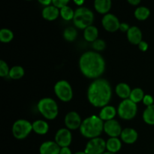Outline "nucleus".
Segmentation results:
<instances>
[{"instance_id":"f257e3e1","label":"nucleus","mask_w":154,"mask_h":154,"mask_svg":"<svg viewBox=\"0 0 154 154\" xmlns=\"http://www.w3.org/2000/svg\"><path fill=\"white\" fill-rule=\"evenodd\" d=\"M105 59L96 51L84 52L79 59L80 71L89 79L100 78L105 72Z\"/></svg>"},{"instance_id":"f03ea898","label":"nucleus","mask_w":154,"mask_h":154,"mask_svg":"<svg viewBox=\"0 0 154 154\" xmlns=\"http://www.w3.org/2000/svg\"><path fill=\"white\" fill-rule=\"evenodd\" d=\"M87 99L96 108L108 105L112 97V88L109 81L104 78L93 80L87 89Z\"/></svg>"},{"instance_id":"7ed1b4c3","label":"nucleus","mask_w":154,"mask_h":154,"mask_svg":"<svg viewBox=\"0 0 154 154\" xmlns=\"http://www.w3.org/2000/svg\"><path fill=\"white\" fill-rule=\"evenodd\" d=\"M80 132L86 138H98L104 131V121L99 116L92 115L83 120Z\"/></svg>"},{"instance_id":"20e7f679","label":"nucleus","mask_w":154,"mask_h":154,"mask_svg":"<svg viewBox=\"0 0 154 154\" xmlns=\"http://www.w3.org/2000/svg\"><path fill=\"white\" fill-rule=\"evenodd\" d=\"M38 111L45 119L53 120L57 118L59 114V107L57 102L52 98H43L37 105Z\"/></svg>"},{"instance_id":"39448f33","label":"nucleus","mask_w":154,"mask_h":154,"mask_svg":"<svg viewBox=\"0 0 154 154\" xmlns=\"http://www.w3.org/2000/svg\"><path fill=\"white\" fill-rule=\"evenodd\" d=\"M72 20L76 28L84 30L92 26L94 21V14L87 8L79 7L75 11V16Z\"/></svg>"},{"instance_id":"423d86ee","label":"nucleus","mask_w":154,"mask_h":154,"mask_svg":"<svg viewBox=\"0 0 154 154\" xmlns=\"http://www.w3.org/2000/svg\"><path fill=\"white\" fill-rule=\"evenodd\" d=\"M117 110V114L122 120H130L136 116L138 105L131 99H124L119 104Z\"/></svg>"},{"instance_id":"0eeeda50","label":"nucleus","mask_w":154,"mask_h":154,"mask_svg":"<svg viewBox=\"0 0 154 154\" xmlns=\"http://www.w3.org/2000/svg\"><path fill=\"white\" fill-rule=\"evenodd\" d=\"M32 131V123L24 119L16 120L12 126V135L17 140L25 139L31 133Z\"/></svg>"},{"instance_id":"6e6552de","label":"nucleus","mask_w":154,"mask_h":154,"mask_svg":"<svg viewBox=\"0 0 154 154\" xmlns=\"http://www.w3.org/2000/svg\"><path fill=\"white\" fill-rule=\"evenodd\" d=\"M54 93L57 97L63 102H69L73 98V90L71 84L66 80H61L56 83Z\"/></svg>"},{"instance_id":"1a4fd4ad","label":"nucleus","mask_w":154,"mask_h":154,"mask_svg":"<svg viewBox=\"0 0 154 154\" xmlns=\"http://www.w3.org/2000/svg\"><path fill=\"white\" fill-rule=\"evenodd\" d=\"M106 150V141L103 138H92L86 144L84 151L87 154H103Z\"/></svg>"},{"instance_id":"9d476101","label":"nucleus","mask_w":154,"mask_h":154,"mask_svg":"<svg viewBox=\"0 0 154 154\" xmlns=\"http://www.w3.org/2000/svg\"><path fill=\"white\" fill-rule=\"evenodd\" d=\"M54 141L60 147H67L70 146L72 141V134L67 128L59 129L55 135Z\"/></svg>"},{"instance_id":"9b49d317","label":"nucleus","mask_w":154,"mask_h":154,"mask_svg":"<svg viewBox=\"0 0 154 154\" xmlns=\"http://www.w3.org/2000/svg\"><path fill=\"white\" fill-rule=\"evenodd\" d=\"M103 28L109 32H114L120 29V22L118 18L113 14H106L102 20Z\"/></svg>"},{"instance_id":"f8f14e48","label":"nucleus","mask_w":154,"mask_h":154,"mask_svg":"<svg viewBox=\"0 0 154 154\" xmlns=\"http://www.w3.org/2000/svg\"><path fill=\"white\" fill-rule=\"evenodd\" d=\"M122 131L123 129L120 123L114 119L104 123V132L110 138H118L121 135Z\"/></svg>"},{"instance_id":"ddd939ff","label":"nucleus","mask_w":154,"mask_h":154,"mask_svg":"<svg viewBox=\"0 0 154 154\" xmlns=\"http://www.w3.org/2000/svg\"><path fill=\"white\" fill-rule=\"evenodd\" d=\"M81 116L76 111H70L66 114L64 119V123L66 128L69 130H76L80 129L82 123Z\"/></svg>"},{"instance_id":"4468645a","label":"nucleus","mask_w":154,"mask_h":154,"mask_svg":"<svg viewBox=\"0 0 154 154\" xmlns=\"http://www.w3.org/2000/svg\"><path fill=\"white\" fill-rule=\"evenodd\" d=\"M61 147L55 141H47L42 143L39 147L40 154H60Z\"/></svg>"},{"instance_id":"2eb2a0df","label":"nucleus","mask_w":154,"mask_h":154,"mask_svg":"<svg viewBox=\"0 0 154 154\" xmlns=\"http://www.w3.org/2000/svg\"><path fill=\"white\" fill-rule=\"evenodd\" d=\"M138 134L135 129L132 128H126L123 129L120 135V139L126 144H132L137 141Z\"/></svg>"},{"instance_id":"dca6fc26","label":"nucleus","mask_w":154,"mask_h":154,"mask_svg":"<svg viewBox=\"0 0 154 154\" xmlns=\"http://www.w3.org/2000/svg\"><path fill=\"white\" fill-rule=\"evenodd\" d=\"M127 39L132 45H138L142 41V32L138 26H130L129 29L126 32Z\"/></svg>"},{"instance_id":"f3484780","label":"nucleus","mask_w":154,"mask_h":154,"mask_svg":"<svg viewBox=\"0 0 154 154\" xmlns=\"http://www.w3.org/2000/svg\"><path fill=\"white\" fill-rule=\"evenodd\" d=\"M42 14L44 19L46 20L53 21L59 17L60 15V10L54 5H49L44 8Z\"/></svg>"},{"instance_id":"a211bd4d","label":"nucleus","mask_w":154,"mask_h":154,"mask_svg":"<svg viewBox=\"0 0 154 154\" xmlns=\"http://www.w3.org/2000/svg\"><path fill=\"white\" fill-rule=\"evenodd\" d=\"M117 114V110L112 105H106L101 109L99 117L103 121H108L114 119Z\"/></svg>"},{"instance_id":"6ab92c4d","label":"nucleus","mask_w":154,"mask_h":154,"mask_svg":"<svg viewBox=\"0 0 154 154\" xmlns=\"http://www.w3.org/2000/svg\"><path fill=\"white\" fill-rule=\"evenodd\" d=\"M132 89L130 88L129 84L126 83H119L115 87V93L119 98L122 99H129Z\"/></svg>"},{"instance_id":"aec40b11","label":"nucleus","mask_w":154,"mask_h":154,"mask_svg":"<svg viewBox=\"0 0 154 154\" xmlns=\"http://www.w3.org/2000/svg\"><path fill=\"white\" fill-rule=\"evenodd\" d=\"M94 8L101 14H108L111 8V0H95Z\"/></svg>"},{"instance_id":"412c9836","label":"nucleus","mask_w":154,"mask_h":154,"mask_svg":"<svg viewBox=\"0 0 154 154\" xmlns=\"http://www.w3.org/2000/svg\"><path fill=\"white\" fill-rule=\"evenodd\" d=\"M32 131H34L38 135H44L49 131V125L45 120H35L32 123Z\"/></svg>"},{"instance_id":"4be33fe9","label":"nucleus","mask_w":154,"mask_h":154,"mask_svg":"<svg viewBox=\"0 0 154 154\" xmlns=\"http://www.w3.org/2000/svg\"><path fill=\"white\" fill-rule=\"evenodd\" d=\"M122 141L119 138H109L106 141V150L111 153H117L121 150Z\"/></svg>"},{"instance_id":"5701e85b","label":"nucleus","mask_w":154,"mask_h":154,"mask_svg":"<svg viewBox=\"0 0 154 154\" xmlns=\"http://www.w3.org/2000/svg\"><path fill=\"white\" fill-rule=\"evenodd\" d=\"M98 36H99V30L95 26H90L84 29V38L87 42L93 43V42L97 40Z\"/></svg>"},{"instance_id":"b1692460","label":"nucleus","mask_w":154,"mask_h":154,"mask_svg":"<svg viewBox=\"0 0 154 154\" xmlns=\"http://www.w3.org/2000/svg\"><path fill=\"white\" fill-rule=\"evenodd\" d=\"M142 118L144 123L153 126L154 125V105L147 107L142 114Z\"/></svg>"},{"instance_id":"393cba45","label":"nucleus","mask_w":154,"mask_h":154,"mask_svg":"<svg viewBox=\"0 0 154 154\" xmlns=\"http://www.w3.org/2000/svg\"><path fill=\"white\" fill-rule=\"evenodd\" d=\"M134 15L138 20H145L150 15V11L148 8L144 7V6H140L135 9Z\"/></svg>"},{"instance_id":"a878e982","label":"nucleus","mask_w":154,"mask_h":154,"mask_svg":"<svg viewBox=\"0 0 154 154\" xmlns=\"http://www.w3.org/2000/svg\"><path fill=\"white\" fill-rule=\"evenodd\" d=\"M25 75V70L20 66H14L10 69L9 78L13 80H19L22 78Z\"/></svg>"},{"instance_id":"bb28decb","label":"nucleus","mask_w":154,"mask_h":154,"mask_svg":"<svg viewBox=\"0 0 154 154\" xmlns=\"http://www.w3.org/2000/svg\"><path fill=\"white\" fill-rule=\"evenodd\" d=\"M78 31L75 27L69 26L66 28L63 31V38L66 41L69 42H72L77 38Z\"/></svg>"},{"instance_id":"cd10ccee","label":"nucleus","mask_w":154,"mask_h":154,"mask_svg":"<svg viewBox=\"0 0 154 154\" xmlns=\"http://www.w3.org/2000/svg\"><path fill=\"white\" fill-rule=\"evenodd\" d=\"M144 96L145 95H144L142 89L137 87V88H134L133 90H132L130 96H129V99H131L135 103L138 104L140 102H142Z\"/></svg>"},{"instance_id":"c85d7f7f","label":"nucleus","mask_w":154,"mask_h":154,"mask_svg":"<svg viewBox=\"0 0 154 154\" xmlns=\"http://www.w3.org/2000/svg\"><path fill=\"white\" fill-rule=\"evenodd\" d=\"M14 38V32L9 29L3 28L0 30V42L2 43H9Z\"/></svg>"},{"instance_id":"c756f323","label":"nucleus","mask_w":154,"mask_h":154,"mask_svg":"<svg viewBox=\"0 0 154 154\" xmlns=\"http://www.w3.org/2000/svg\"><path fill=\"white\" fill-rule=\"evenodd\" d=\"M60 16L64 20H72L75 16V11L69 6H65V7L60 8Z\"/></svg>"},{"instance_id":"7c9ffc66","label":"nucleus","mask_w":154,"mask_h":154,"mask_svg":"<svg viewBox=\"0 0 154 154\" xmlns=\"http://www.w3.org/2000/svg\"><path fill=\"white\" fill-rule=\"evenodd\" d=\"M92 47H93V50L96 52H99V51H102L105 49L106 48V43L102 39H99L96 40L92 43Z\"/></svg>"},{"instance_id":"2f4dec72","label":"nucleus","mask_w":154,"mask_h":154,"mask_svg":"<svg viewBox=\"0 0 154 154\" xmlns=\"http://www.w3.org/2000/svg\"><path fill=\"white\" fill-rule=\"evenodd\" d=\"M9 72H10V69H9L7 63L3 60H0V76L2 78L8 76Z\"/></svg>"},{"instance_id":"473e14b6","label":"nucleus","mask_w":154,"mask_h":154,"mask_svg":"<svg viewBox=\"0 0 154 154\" xmlns=\"http://www.w3.org/2000/svg\"><path fill=\"white\" fill-rule=\"evenodd\" d=\"M71 0H52V4L55 7L58 8H62L67 6Z\"/></svg>"},{"instance_id":"72a5a7b5","label":"nucleus","mask_w":154,"mask_h":154,"mask_svg":"<svg viewBox=\"0 0 154 154\" xmlns=\"http://www.w3.org/2000/svg\"><path fill=\"white\" fill-rule=\"evenodd\" d=\"M143 104H144L145 106L148 107V106H150V105H154V99L153 98V96H150V95H145L144 97V99H143Z\"/></svg>"},{"instance_id":"f704fd0d","label":"nucleus","mask_w":154,"mask_h":154,"mask_svg":"<svg viewBox=\"0 0 154 154\" xmlns=\"http://www.w3.org/2000/svg\"><path fill=\"white\" fill-rule=\"evenodd\" d=\"M138 48H139L140 51H143V52H145V51L148 49V44L143 40L140 42L139 45H138Z\"/></svg>"},{"instance_id":"c9c22d12","label":"nucleus","mask_w":154,"mask_h":154,"mask_svg":"<svg viewBox=\"0 0 154 154\" xmlns=\"http://www.w3.org/2000/svg\"><path fill=\"white\" fill-rule=\"evenodd\" d=\"M129 28H130V26H129L128 23H120V30L121 32H127Z\"/></svg>"},{"instance_id":"e433bc0d","label":"nucleus","mask_w":154,"mask_h":154,"mask_svg":"<svg viewBox=\"0 0 154 154\" xmlns=\"http://www.w3.org/2000/svg\"><path fill=\"white\" fill-rule=\"evenodd\" d=\"M60 154H73L72 153V150L69 148V147H62L60 150Z\"/></svg>"},{"instance_id":"4c0bfd02","label":"nucleus","mask_w":154,"mask_h":154,"mask_svg":"<svg viewBox=\"0 0 154 154\" xmlns=\"http://www.w3.org/2000/svg\"><path fill=\"white\" fill-rule=\"evenodd\" d=\"M38 2L42 5H45V7L51 5V4L52 3V0H38Z\"/></svg>"},{"instance_id":"58836bf2","label":"nucleus","mask_w":154,"mask_h":154,"mask_svg":"<svg viewBox=\"0 0 154 154\" xmlns=\"http://www.w3.org/2000/svg\"><path fill=\"white\" fill-rule=\"evenodd\" d=\"M127 2L129 3V4L132 5L136 6V5H138L140 4V2H141V0H127Z\"/></svg>"},{"instance_id":"ea45409f","label":"nucleus","mask_w":154,"mask_h":154,"mask_svg":"<svg viewBox=\"0 0 154 154\" xmlns=\"http://www.w3.org/2000/svg\"><path fill=\"white\" fill-rule=\"evenodd\" d=\"M73 2H75V5H77L81 6L83 5V4L84 3L85 0H73Z\"/></svg>"},{"instance_id":"a19ab883","label":"nucleus","mask_w":154,"mask_h":154,"mask_svg":"<svg viewBox=\"0 0 154 154\" xmlns=\"http://www.w3.org/2000/svg\"><path fill=\"white\" fill-rule=\"evenodd\" d=\"M73 154H87L85 153V151H78V152H76V153H73Z\"/></svg>"},{"instance_id":"79ce46f5","label":"nucleus","mask_w":154,"mask_h":154,"mask_svg":"<svg viewBox=\"0 0 154 154\" xmlns=\"http://www.w3.org/2000/svg\"><path fill=\"white\" fill-rule=\"evenodd\" d=\"M103 154H117V153H111V152H108V151H105V153Z\"/></svg>"},{"instance_id":"37998d69","label":"nucleus","mask_w":154,"mask_h":154,"mask_svg":"<svg viewBox=\"0 0 154 154\" xmlns=\"http://www.w3.org/2000/svg\"><path fill=\"white\" fill-rule=\"evenodd\" d=\"M26 1H32V0H26Z\"/></svg>"}]
</instances>
